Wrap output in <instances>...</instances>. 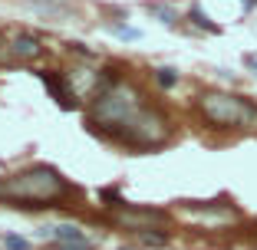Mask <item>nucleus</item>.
Returning a JSON list of instances; mask_svg holds the SVG:
<instances>
[{
  "label": "nucleus",
  "instance_id": "9b49d317",
  "mask_svg": "<svg viewBox=\"0 0 257 250\" xmlns=\"http://www.w3.org/2000/svg\"><path fill=\"white\" fill-rule=\"evenodd\" d=\"M7 53H10V46L4 43V40H0V60H4V56H7Z\"/></svg>",
  "mask_w": 257,
  "mask_h": 250
},
{
  "label": "nucleus",
  "instance_id": "4468645a",
  "mask_svg": "<svg viewBox=\"0 0 257 250\" xmlns=\"http://www.w3.org/2000/svg\"><path fill=\"white\" fill-rule=\"evenodd\" d=\"M122 250H132V247H122Z\"/></svg>",
  "mask_w": 257,
  "mask_h": 250
},
{
  "label": "nucleus",
  "instance_id": "9d476101",
  "mask_svg": "<svg viewBox=\"0 0 257 250\" xmlns=\"http://www.w3.org/2000/svg\"><path fill=\"white\" fill-rule=\"evenodd\" d=\"M168 237L165 234H142V243H149V247H162Z\"/></svg>",
  "mask_w": 257,
  "mask_h": 250
},
{
  "label": "nucleus",
  "instance_id": "20e7f679",
  "mask_svg": "<svg viewBox=\"0 0 257 250\" xmlns=\"http://www.w3.org/2000/svg\"><path fill=\"white\" fill-rule=\"evenodd\" d=\"M115 220L125 224V227H136V230H149L152 224H162L165 214L162 211H128V207H119L115 211Z\"/></svg>",
  "mask_w": 257,
  "mask_h": 250
},
{
  "label": "nucleus",
  "instance_id": "1a4fd4ad",
  "mask_svg": "<svg viewBox=\"0 0 257 250\" xmlns=\"http://www.w3.org/2000/svg\"><path fill=\"white\" fill-rule=\"evenodd\" d=\"M191 20H195V23H198V27H204V30H218V27H214V23H211V20H208V17H204V14H201V10H198V7H195V10H191Z\"/></svg>",
  "mask_w": 257,
  "mask_h": 250
},
{
  "label": "nucleus",
  "instance_id": "6e6552de",
  "mask_svg": "<svg viewBox=\"0 0 257 250\" xmlns=\"http://www.w3.org/2000/svg\"><path fill=\"white\" fill-rule=\"evenodd\" d=\"M155 79H159V86H165V89H172V86L178 83L175 69H159V73H155Z\"/></svg>",
  "mask_w": 257,
  "mask_h": 250
},
{
  "label": "nucleus",
  "instance_id": "7ed1b4c3",
  "mask_svg": "<svg viewBox=\"0 0 257 250\" xmlns=\"http://www.w3.org/2000/svg\"><path fill=\"white\" fill-rule=\"evenodd\" d=\"M139 109H142V102H139L136 92L128 89V86H115V89L102 92V96L92 102V122L119 135L128 122H132V115H136Z\"/></svg>",
  "mask_w": 257,
  "mask_h": 250
},
{
  "label": "nucleus",
  "instance_id": "ddd939ff",
  "mask_svg": "<svg viewBox=\"0 0 257 250\" xmlns=\"http://www.w3.org/2000/svg\"><path fill=\"white\" fill-rule=\"evenodd\" d=\"M56 250H89V247H63V243H60Z\"/></svg>",
  "mask_w": 257,
  "mask_h": 250
},
{
  "label": "nucleus",
  "instance_id": "39448f33",
  "mask_svg": "<svg viewBox=\"0 0 257 250\" xmlns=\"http://www.w3.org/2000/svg\"><path fill=\"white\" fill-rule=\"evenodd\" d=\"M50 234L56 237V240L63 243V247H89V240H86V234L76 224H60V227H53Z\"/></svg>",
  "mask_w": 257,
  "mask_h": 250
},
{
  "label": "nucleus",
  "instance_id": "423d86ee",
  "mask_svg": "<svg viewBox=\"0 0 257 250\" xmlns=\"http://www.w3.org/2000/svg\"><path fill=\"white\" fill-rule=\"evenodd\" d=\"M10 53H14V56H23V60H33V56H40L43 50H40V40L37 37L20 33V37H14V43H10Z\"/></svg>",
  "mask_w": 257,
  "mask_h": 250
},
{
  "label": "nucleus",
  "instance_id": "f257e3e1",
  "mask_svg": "<svg viewBox=\"0 0 257 250\" xmlns=\"http://www.w3.org/2000/svg\"><path fill=\"white\" fill-rule=\"evenodd\" d=\"M198 109L211 125H221V129H254L257 125V106L231 92H204L198 99Z\"/></svg>",
  "mask_w": 257,
  "mask_h": 250
},
{
  "label": "nucleus",
  "instance_id": "f8f14e48",
  "mask_svg": "<svg viewBox=\"0 0 257 250\" xmlns=\"http://www.w3.org/2000/svg\"><path fill=\"white\" fill-rule=\"evenodd\" d=\"M247 66H250V69H257V56H247Z\"/></svg>",
  "mask_w": 257,
  "mask_h": 250
},
{
  "label": "nucleus",
  "instance_id": "0eeeda50",
  "mask_svg": "<svg viewBox=\"0 0 257 250\" xmlns=\"http://www.w3.org/2000/svg\"><path fill=\"white\" fill-rule=\"evenodd\" d=\"M0 243H4V250H30V243L23 240V237H17V234H7Z\"/></svg>",
  "mask_w": 257,
  "mask_h": 250
},
{
  "label": "nucleus",
  "instance_id": "f03ea898",
  "mask_svg": "<svg viewBox=\"0 0 257 250\" xmlns=\"http://www.w3.org/2000/svg\"><path fill=\"white\" fill-rule=\"evenodd\" d=\"M63 191V178L53 171V168H27V171L14 174V178H7V181L0 184V194L14 197V201H53L56 194Z\"/></svg>",
  "mask_w": 257,
  "mask_h": 250
}]
</instances>
